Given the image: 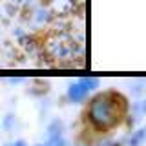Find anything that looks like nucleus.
<instances>
[{
  "mask_svg": "<svg viewBox=\"0 0 146 146\" xmlns=\"http://www.w3.org/2000/svg\"><path fill=\"white\" fill-rule=\"evenodd\" d=\"M121 115V102H117V97L111 93L99 95L90 104V121L99 130H108V128L115 126Z\"/></svg>",
  "mask_w": 146,
  "mask_h": 146,
  "instance_id": "nucleus-1",
  "label": "nucleus"
},
{
  "mask_svg": "<svg viewBox=\"0 0 146 146\" xmlns=\"http://www.w3.org/2000/svg\"><path fill=\"white\" fill-rule=\"evenodd\" d=\"M99 86V80L97 79H80L79 82H75V84L70 86V90H68V97L71 100H75V102H79L88 95L90 90H95Z\"/></svg>",
  "mask_w": 146,
  "mask_h": 146,
  "instance_id": "nucleus-2",
  "label": "nucleus"
},
{
  "mask_svg": "<svg viewBox=\"0 0 146 146\" xmlns=\"http://www.w3.org/2000/svg\"><path fill=\"white\" fill-rule=\"evenodd\" d=\"M143 137H144V131H139V133H137L133 139H131V146H137V144H139V141L143 139Z\"/></svg>",
  "mask_w": 146,
  "mask_h": 146,
  "instance_id": "nucleus-3",
  "label": "nucleus"
},
{
  "mask_svg": "<svg viewBox=\"0 0 146 146\" xmlns=\"http://www.w3.org/2000/svg\"><path fill=\"white\" fill-rule=\"evenodd\" d=\"M7 146H26V143H24V141H17V143H11Z\"/></svg>",
  "mask_w": 146,
  "mask_h": 146,
  "instance_id": "nucleus-4",
  "label": "nucleus"
},
{
  "mask_svg": "<svg viewBox=\"0 0 146 146\" xmlns=\"http://www.w3.org/2000/svg\"><path fill=\"white\" fill-rule=\"evenodd\" d=\"M38 146H42V144H38Z\"/></svg>",
  "mask_w": 146,
  "mask_h": 146,
  "instance_id": "nucleus-5",
  "label": "nucleus"
}]
</instances>
